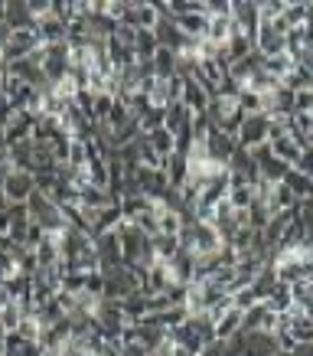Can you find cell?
Instances as JSON below:
<instances>
[{
  "label": "cell",
  "instance_id": "cell-1",
  "mask_svg": "<svg viewBox=\"0 0 313 356\" xmlns=\"http://www.w3.org/2000/svg\"><path fill=\"white\" fill-rule=\"evenodd\" d=\"M268 124H271V118L264 111L245 115V121H242V128L235 134V144L238 147H258V144H264L268 140Z\"/></svg>",
  "mask_w": 313,
  "mask_h": 356
},
{
  "label": "cell",
  "instance_id": "cell-2",
  "mask_svg": "<svg viewBox=\"0 0 313 356\" xmlns=\"http://www.w3.org/2000/svg\"><path fill=\"white\" fill-rule=\"evenodd\" d=\"M95 242V255H98V268H115V265H124L121 261V238L118 232L111 229V232H101L98 238H92Z\"/></svg>",
  "mask_w": 313,
  "mask_h": 356
},
{
  "label": "cell",
  "instance_id": "cell-3",
  "mask_svg": "<svg viewBox=\"0 0 313 356\" xmlns=\"http://www.w3.org/2000/svg\"><path fill=\"white\" fill-rule=\"evenodd\" d=\"M33 190H36V186H33V173L10 170L3 177V196H7V203H26Z\"/></svg>",
  "mask_w": 313,
  "mask_h": 356
},
{
  "label": "cell",
  "instance_id": "cell-4",
  "mask_svg": "<svg viewBox=\"0 0 313 356\" xmlns=\"http://www.w3.org/2000/svg\"><path fill=\"white\" fill-rule=\"evenodd\" d=\"M232 23H235V26L245 33V36H251V40H255L258 23H261L258 3H251V0H238V3H232Z\"/></svg>",
  "mask_w": 313,
  "mask_h": 356
},
{
  "label": "cell",
  "instance_id": "cell-5",
  "mask_svg": "<svg viewBox=\"0 0 313 356\" xmlns=\"http://www.w3.org/2000/svg\"><path fill=\"white\" fill-rule=\"evenodd\" d=\"M219 248H222V238H219L216 226H212V222H196L189 252H193V255H212V252H219Z\"/></svg>",
  "mask_w": 313,
  "mask_h": 356
},
{
  "label": "cell",
  "instance_id": "cell-6",
  "mask_svg": "<svg viewBox=\"0 0 313 356\" xmlns=\"http://www.w3.org/2000/svg\"><path fill=\"white\" fill-rule=\"evenodd\" d=\"M235 147H238L235 138H228V134H222V131H216V128L209 131V138H205V154H209V161L219 163V167H226Z\"/></svg>",
  "mask_w": 313,
  "mask_h": 356
},
{
  "label": "cell",
  "instance_id": "cell-7",
  "mask_svg": "<svg viewBox=\"0 0 313 356\" xmlns=\"http://www.w3.org/2000/svg\"><path fill=\"white\" fill-rule=\"evenodd\" d=\"M278 353V340L271 330H245V350L242 356H271Z\"/></svg>",
  "mask_w": 313,
  "mask_h": 356
},
{
  "label": "cell",
  "instance_id": "cell-8",
  "mask_svg": "<svg viewBox=\"0 0 313 356\" xmlns=\"http://www.w3.org/2000/svg\"><path fill=\"white\" fill-rule=\"evenodd\" d=\"M189 124H193V111L186 108L183 102H173V105L163 108V131H170L173 138H176V134H183Z\"/></svg>",
  "mask_w": 313,
  "mask_h": 356
},
{
  "label": "cell",
  "instance_id": "cell-9",
  "mask_svg": "<svg viewBox=\"0 0 313 356\" xmlns=\"http://www.w3.org/2000/svg\"><path fill=\"white\" fill-rule=\"evenodd\" d=\"M274 327H278V314H271L264 301H258L242 314V330H274Z\"/></svg>",
  "mask_w": 313,
  "mask_h": 356
},
{
  "label": "cell",
  "instance_id": "cell-10",
  "mask_svg": "<svg viewBox=\"0 0 313 356\" xmlns=\"http://www.w3.org/2000/svg\"><path fill=\"white\" fill-rule=\"evenodd\" d=\"M180 102H183V105L193 111V115H205V108H209V92H205V88L199 86L196 79H183Z\"/></svg>",
  "mask_w": 313,
  "mask_h": 356
},
{
  "label": "cell",
  "instance_id": "cell-11",
  "mask_svg": "<svg viewBox=\"0 0 313 356\" xmlns=\"http://www.w3.org/2000/svg\"><path fill=\"white\" fill-rule=\"evenodd\" d=\"M7 26L10 33H20V30H36V17L30 13V3H23V0H10L7 3Z\"/></svg>",
  "mask_w": 313,
  "mask_h": 356
},
{
  "label": "cell",
  "instance_id": "cell-12",
  "mask_svg": "<svg viewBox=\"0 0 313 356\" xmlns=\"http://www.w3.org/2000/svg\"><path fill=\"white\" fill-rule=\"evenodd\" d=\"M121 314H124V324H141L144 317H147V294H141V291H134V294H128L124 301H121Z\"/></svg>",
  "mask_w": 313,
  "mask_h": 356
},
{
  "label": "cell",
  "instance_id": "cell-13",
  "mask_svg": "<svg viewBox=\"0 0 313 356\" xmlns=\"http://www.w3.org/2000/svg\"><path fill=\"white\" fill-rule=\"evenodd\" d=\"M278 288H281V284H278L274 265H264V268L255 275V281H251V291H255V298H258V301H268V298L278 291Z\"/></svg>",
  "mask_w": 313,
  "mask_h": 356
},
{
  "label": "cell",
  "instance_id": "cell-14",
  "mask_svg": "<svg viewBox=\"0 0 313 356\" xmlns=\"http://www.w3.org/2000/svg\"><path fill=\"white\" fill-rule=\"evenodd\" d=\"M281 184L287 186V190H291L297 200H313V180H310V177H303L297 167H291V170L284 173Z\"/></svg>",
  "mask_w": 313,
  "mask_h": 356
},
{
  "label": "cell",
  "instance_id": "cell-15",
  "mask_svg": "<svg viewBox=\"0 0 313 356\" xmlns=\"http://www.w3.org/2000/svg\"><path fill=\"white\" fill-rule=\"evenodd\" d=\"M271 151H274V157H278V161H284V163H291V167H294V163L301 161L303 147L291 138V134H284V138H278L274 144H271Z\"/></svg>",
  "mask_w": 313,
  "mask_h": 356
},
{
  "label": "cell",
  "instance_id": "cell-16",
  "mask_svg": "<svg viewBox=\"0 0 313 356\" xmlns=\"http://www.w3.org/2000/svg\"><path fill=\"white\" fill-rule=\"evenodd\" d=\"M157 49H160V46H157L153 30H137L134 33V56H137V63H151Z\"/></svg>",
  "mask_w": 313,
  "mask_h": 356
},
{
  "label": "cell",
  "instance_id": "cell-17",
  "mask_svg": "<svg viewBox=\"0 0 313 356\" xmlns=\"http://www.w3.org/2000/svg\"><path fill=\"white\" fill-rule=\"evenodd\" d=\"M238 330H242V311H238V307H226L222 317L216 321V340H228V337L238 334Z\"/></svg>",
  "mask_w": 313,
  "mask_h": 356
},
{
  "label": "cell",
  "instance_id": "cell-18",
  "mask_svg": "<svg viewBox=\"0 0 313 356\" xmlns=\"http://www.w3.org/2000/svg\"><path fill=\"white\" fill-rule=\"evenodd\" d=\"M291 170V163H284V161H278V157H274V154H271V157H264V161L258 163V173H261V180H264V184H281L284 180V173Z\"/></svg>",
  "mask_w": 313,
  "mask_h": 356
},
{
  "label": "cell",
  "instance_id": "cell-19",
  "mask_svg": "<svg viewBox=\"0 0 313 356\" xmlns=\"http://www.w3.org/2000/svg\"><path fill=\"white\" fill-rule=\"evenodd\" d=\"M3 356H40V346L20 334H3Z\"/></svg>",
  "mask_w": 313,
  "mask_h": 356
},
{
  "label": "cell",
  "instance_id": "cell-20",
  "mask_svg": "<svg viewBox=\"0 0 313 356\" xmlns=\"http://www.w3.org/2000/svg\"><path fill=\"white\" fill-rule=\"evenodd\" d=\"M151 63H153V76L157 79H173L176 76V53H170V49H157Z\"/></svg>",
  "mask_w": 313,
  "mask_h": 356
},
{
  "label": "cell",
  "instance_id": "cell-21",
  "mask_svg": "<svg viewBox=\"0 0 313 356\" xmlns=\"http://www.w3.org/2000/svg\"><path fill=\"white\" fill-rule=\"evenodd\" d=\"M294 59L287 53H281V56H271V59H264V72H268L271 79H278V82H284V79L291 76V69H294Z\"/></svg>",
  "mask_w": 313,
  "mask_h": 356
},
{
  "label": "cell",
  "instance_id": "cell-22",
  "mask_svg": "<svg viewBox=\"0 0 313 356\" xmlns=\"http://www.w3.org/2000/svg\"><path fill=\"white\" fill-rule=\"evenodd\" d=\"M228 36H232V17H216L209 20V30H205V40L216 46H226Z\"/></svg>",
  "mask_w": 313,
  "mask_h": 356
},
{
  "label": "cell",
  "instance_id": "cell-23",
  "mask_svg": "<svg viewBox=\"0 0 313 356\" xmlns=\"http://www.w3.org/2000/svg\"><path fill=\"white\" fill-rule=\"evenodd\" d=\"M151 242H153V255H157V261H170L173 255L180 252V238L176 236H160V232H157Z\"/></svg>",
  "mask_w": 313,
  "mask_h": 356
},
{
  "label": "cell",
  "instance_id": "cell-24",
  "mask_svg": "<svg viewBox=\"0 0 313 356\" xmlns=\"http://www.w3.org/2000/svg\"><path fill=\"white\" fill-rule=\"evenodd\" d=\"M235 108L242 111V115H258V111H264V102H261V95H255L251 88H242L235 95Z\"/></svg>",
  "mask_w": 313,
  "mask_h": 356
},
{
  "label": "cell",
  "instance_id": "cell-25",
  "mask_svg": "<svg viewBox=\"0 0 313 356\" xmlns=\"http://www.w3.org/2000/svg\"><path fill=\"white\" fill-rule=\"evenodd\" d=\"M226 200L232 209H248L255 203V186H228Z\"/></svg>",
  "mask_w": 313,
  "mask_h": 356
},
{
  "label": "cell",
  "instance_id": "cell-26",
  "mask_svg": "<svg viewBox=\"0 0 313 356\" xmlns=\"http://www.w3.org/2000/svg\"><path fill=\"white\" fill-rule=\"evenodd\" d=\"M144 138L151 140V147H153L157 154H160V157H170L173 147H176V138H173L170 131H163V128H160V131H153V134H144Z\"/></svg>",
  "mask_w": 313,
  "mask_h": 356
},
{
  "label": "cell",
  "instance_id": "cell-27",
  "mask_svg": "<svg viewBox=\"0 0 313 356\" xmlns=\"http://www.w3.org/2000/svg\"><path fill=\"white\" fill-rule=\"evenodd\" d=\"M20 321H23V311H20V304L17 301H13L10 307H3V311H0V327H3V334H17Z\"/></svg>",
  "mask_w": 313,
  "mask_h": 356
},
{
  "label": "cell",
  "instance_id": "cell-28",
  "mask_svg": "<svg viewBox=\"0 0 313 356\" xmlns=\"http://www.w3.org/2000/svg\"><path fill=\"white\" fill-rule=\"evenodd\" d=\"M281 20L287 23V30H297V26H303V20H307V3H287L281 13Z\"/></svg>",
  "mask_w": 313,
  "mask_h": 356
},
{
  "label": "cell",
  "instance_id": "cell-29",
  "mask_svg": "<svg viewBox=\"0 0 313 356\" xmlns=\"http://www.w3.org/2000/svg\"><path fill=\"white\" fill-rule=\"evenodd\" d=\"M255 304H258V298H255V291H251V288H242V291L232 294V307H238L242 314L248 311V307H255Z\"/></svg>",
  "mask_w": 313,
  "mask_h": 356
},
{
  "label": "cell",
  "instance_id": "cell-30",
  "mask_svg": "<svg viewBox=\"0 0 313 356\" xmlns=\"http://www.w3.org/2000/svg\"><path fill=\"white\" fill-rule=\"evenodd\" d=\"M294 167H297V170H301L303 177H310V180H313V147H303L301 161L294 163Z\"/></svg>",
  "mask_w": 313,
  "mask_h": 356
},
{
  "label": "cell",
  "instance_id": "cell-31",
  "mask_svg": "<svg viewBox=\"0 0 313 356\" xmlns=\"http://www.w3.org/2000/svg\"><path fill=\"white\" fill-rule=\"evenodd\" d=\"M313 108V92H294V115Z\"/></svg>",
  "mask_w": 313,
  "mask_h": 356
},
{
  "label": "cell",
  "instance_id": "cell-32",
  "mask_svg": "<svg viewBox=\"0 0 313 356\" xmlns=\"http://www.w3.org/2000/svg\"><path fill=\"white\" fill-rule=\"evenodd\" d=\"M10 304H13L10 288H7V281H0V311H3V307H10Z\"/></svg>",
  "mask_w": 313,
  "mask_h": 356
},
{
  "label": "cell",
  "instance_id": "cell-33",
  "mask_svg": "<svg viewBox=\"0 0 313 356\" xmlns=\"http://www.w3.org/2000/svg\"><path fill=\"white\" fill-rule=\"evenodd\" d=\"M121 356H147V350H144V346H137V343H124V346H121Z\"/></svg>",
  "mask_w": 313,
  "mask_h": 356
},
{
  "label": "cell",
  "instance_id": "cell-34",
  "mask_svg": "<svg viewBox=\"0 0 313 356\" xmlns=\"http://www.w3.org/2000/svg\"><path fill=\"white\" fill-rule=\"evenodd\" d=\"M291 356H313V343H297L291 350Z\"/></svg>",
  "mask_w": 313,
  "mask_h": 356
},
{
  "label": "cell",
  "instance_id": "cell-35",
  "mask_svg": "<svg viewBox=\"0 0 313 356\" xmlns=\"http://www.w3.org/2000/svg\"><path fill=\"white\" fill-rule=\"evenodd\" d=\"M173 356H196V353H189L186 346H176V343H173Z\"/></svg>",
  "mask_w": 313,
  "mask_h": 356
},
{
  "label": "cell",
  "instance_id": "cell-36",
  "mask_svg": "<svg viewBox=\"0 0 313 356\" xmlns=\"http://www.w3.org/2000/svg\"><path fill=\"white\" fill-rule=\"evenodd\" d=\"M307 259H310V261H313V248H307Z\"/></svg>",
  "mask_w": 313,
  "mask_h": 356
},
{
  "label": "cell",
  "instance_id": "cell-37",
  "mask_svg": "<svg viewBox=\"0 0 313 356\" xmlns=\"http://www.w3.org/2000/svg\"><path fill=\"white\" fill-rule=\"evenodd\" d=\"M199 356H203V353H199Z\"/></svg>",
  "mask_w": 313,
  "mask_h": 356
}]
</instances>
